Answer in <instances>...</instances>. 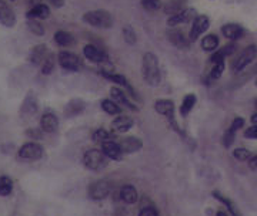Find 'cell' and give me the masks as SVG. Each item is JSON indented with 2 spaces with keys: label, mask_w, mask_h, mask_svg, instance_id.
<instances>
[{
  "label": "cell",
  "mask_w": 257,
  "mask_h": 216,
  "mask_svg": "<svg viewBox=\"0 0 257 216\" xmlns=\"http://www.w3.org/2000/svg\"><path fill=\"white\" fill-rule=\"evenodd\" d=\"M29 29L36 35V36H43L45 35V27L36 20H30L29 22Z\"/></svg>",
  "instance_id": "40"
},
{
  "label": "cell",
  "mask_w": 257,
  "mask_h": 216,
  "mask_svg": "<svg viewBox=\"0 0 257 216\" xmlns=\"http://www.w3.org/2000/svg\"><path fill=\"white\" fill-rule=\"evenodd\" d=\"M120 198L126 204H135L137 201V191H136L135 186H132V185L123 186L122 191H120Z\"/></svg>",
  "instance_id": "27"
},
{
  "label": "cell",
  "mask_w": 257,
  "mask_h": 216,
  "mask_svg": "<svg viewBox=\"0 0 257 216\" xmlns=\"http://www.w3.org/2000/svg\"><path fill=\"white\" fill-rule=\"evenodd\" d=\"M210 27V20H208L207 16L205 14H200L197 16L196 19L193 20V24H192V30H190V35H189V38L190 41H196L199 37L202 36L203 33H206Z\"/></svg>",
  "instance_id": "6"
},
{
  "label": "cell",
  "mask_w": 257,
  "mask_h": 216,
  "mask_svg": "<svg viewBox=\"0 0 257 216\" xmlns=\"http://www.w3.org/2000/svg\"><path fill=\"white\" fill-rule=\"evenodd\" d=\"M142 6L149 12H153L161 7V1L160 0H142Z\"/></svg>",
  "instance_id": "38"
},
{
  "label": "cell",
  "mask_w": 257,
  "mask_h": 216,
  "mask_svg": "<svg viewBox=\"0 0 257 216\" xmlns=\"http://www.w3.org/2000/svg\"><path fill=\"white\" fill-rule=\"evenodd\" d=\"M256 108H257V100H256Z\"/></svg>",
  "instance_id": "50"
},
{
  "label": "cell",
  "mask_w": 257,
  "mask_h": 216,
  "mask_svg": "<svg viewBox=\"0 0 257 216\" xmlns=\"http://www.w3.org/2000/svg\"><path fill=\"white\" fill-rule=\"evenodd\" d=\"M0 23L6 27H13L16 24V14L4 0H0Z\"/></svg>",
  "instance_id": "12"
},
{
  "label": "cell",
  "mask_w": 257,
  "mask_h": 216,
  "mask_svg": "<svg viewBox=\"0 0 257 216\" xmlns=\"http://www.w3.org/2000/svg\"><path fill=\"white\" fill-rule=\"evenodd\" d=\"M102 151L104 152V155L107 156L109 159H114V161H120L123 155L122 148L119 143H114V141H106L102 144Z\"/></svg>",
  "instance_id": "15"
},
{
  "label": "cell",
  "mask_w": 257,
  "mask_h": 216,
  "mask_svg": "<svg viewBox=\"0 0 257 216\" xmlns=\"http://www.w3.org/2000/svg\"><path fill=\"white\" fill-rule=\"evenodd\" d=\"M196 10L195 9H184L177 14H173L167 19V24L174 27V26H179V24H186L189 22H193L196 19Z\"/></svg>",
  "instance_id": "11"
},
{
  "label": "cell",
  "mask_w": 257,
  "mask_h": 216,
  "mask_svg": "<svg viewBox=\"0 0 257 216\" xmlns=\"http://www.w3.org/2000/svg\"><path fill=\"white\" fill-rule=\"evenodd\" d=\"M219 47V37L216 35H207L202 40V48L205 51H216Z\"/></svg>",
  "instance_id": "28"
},
{
  "label": "cell",
  "mask_w": 257,
  "mask_h": 216,
  "mask_svg": "<svg viewBox=\"0 0 257 216\" xmlns=\"http://www.w3.org/2000/svg\"><path fill=\"white\" fill-rule=\"evenodd\" d=\"M83 54H85V57L89 61H92V63H96V64H104V63H109V57H107V54L104 53V51H102L100 48H98L96 46H93V44H87L83 48Z\"/></svg>",
  "instance_id": "9"
},
{
  "label": "cell",
  "mask_w": 257,
  "mask_h": 216,
  "mask_svg": "<svg viewBox=\"0 0 257 216\" xmlns=\"http://www.w3.org/2000/svg\"><path fill=\"white\" fill-rule=\"evenodd\" d=\"M252 122H253L255 125H257V112H255V114L252 115Z\"/></svg>",
  "instance_id": "47"
},
{
  "label": "cell",
  "mask_w": 257,
  "mask_h": 216,
  "mask_svg": "<svg viewBox=\"0 0 257 216\" xmlns=\"http://www.w3.org/2000/svg\"><path fill=\"white\" fill-rule=\"evenodd\" d=\"M54 41L60 46V47H69V46H73L74 44V37L69 33V32H57L54 35Z\"/></svg>",
  "instance_id": "26"
},
{
  "label": "cell",
  "mask_w": 257,
  "mask_h": 216,
  "mask_svg": "<svg viewBox=\"0 0 257 216\" xmlns=\"http://www.w3.org/2000/svg\"><path fill=\"white\" fill-rule=\"evenodd\" d=\"M196 103V94H187V96L184 97L183 103H182V106H180V114H182V117H187V114L195 108Z\"/></svg>",
  "instance_id": "25"
},
{
  "label": "cell",
  "mask_w": 257,
  "mask_h": 216,
  "mask_svg": "<svg viewBox=\"0 0 257 216\" xmlns=\"http://www.w3.org/2000/svg\"><path fill=\"white\" fill-rule=\"evenodd\" d=\"M255 72H257V64L253 67V70H252V74H255Z\"/></svg>",
  "instance_id": "49"
},
{
  "label": "cell",
  "mask_w": 257,
  "mask_h": 216,
  "mask_svg": "<svg viewBox=\"0 0 257 216\" xmlns=\"http://www.w3.org/2000/svg\"><path fill=\"white\" fill-rule=\"evenodd\" d=\"M243 125H245V120L239 117V118H234V121L232 122V125H230V128H232L233 131H237V130H240Z\"/></svg>",
  "instance_id": "43"
},
{
  "label": "cell",
  "mask_w": 257,
  "mask_h": 216,
  "mask_svg": "<svg viewBox=\"0 0 257 216\" xmlns=\"http://www.w3.org/2000/svg\"><path fill=\"white\" fill-rule=\"evenodd\" d=\"M119 145H120L123 152L132 154V152H137L143 146V143L137 137H124L119 141Z\"/></svg>",
  "instance_id": "17"
},
{
  "label": "cell",
  "mask_w": 257,
  "mask_h": 216,
  "mask_svg": "<svg viewBox=\"0 0 257 216\" xmlns=\"http://www.w3.org/2000/svg\"><path fill=\"white\" fill-rule=\"evenodd\" d=\"M213 196H214L216 199H219L220 202H223V204L226 205V206L229 208V211H230V214H232L233 216H242L240 211L237 209V206L233 204V202L230 201V199H229V198H226L224 195H221V193L217 192V191H214V192H213Z\"/></svg>",
  "instance_id": "29"
},
{
  "label": "cell",
  "mask_w": 257,
  "mask_h": 216,
  "mask_svg": "<svg viewBox=\"0 0 257 216\" xmlns=\"http://www.w3.org/2000/svg\"><path fill=\"white\" fill-rule=\"evenodd\" d=\"M139 216H157V212L153 208H145V209H142Z\"/></svg>",
  "instance_id": "44"
},
{
  "label": "cell",
  "mask_w": 257,
  "mask_h": 216,
  "mask_svg": "<svg viewBox=\"0 0 257 216\" xmlns=\"http://www.w3.org/2000/svg\"><path fill=\"white\" fill-rule=\"evenodd\" d=\"M249 167L252 169H255L257 171V155L255 158H250V161H249Z\"/></svg>",
  "instance_id": "45"
},
{
  "label": "cell",
  "mask_w": 257,
  "mask_h": 216,
  "mask_svg": "<svg viewBox=\"0 0 257 216\" xmlns=\"http://www.w3.org/2000/svg\"><path fill=\"white\" fill-rule=\"evenodd\" d=\"M221 33L224 35L226 38L234 41V40H239V38L243 37V35H245V29H243L242 26H239V24L230 23L221 27Z\"/></svg>",
  "instance_id": "18"
},
{
  "label": "cell",
  "mask_w": 257,
  "mask_h": 216,
  "mask_svg": "<svg viewBox=\"0 0 257 216\" xmlns=\"http://www.w3.org/2000/svg\"><path fill=\"white\" fill-rule=\"evenodd\" d=\"M54 7H61L64 4V0H49Z\"/></svg>",
  "instance_id": "46"
},
{
  "label": "cell",
  "mask_w": 257,
  "mask_h": 216,
  "mask_svg": "<svg viewBox=\"0 0 257 216\" xmlns=\"http://www.w3.org/2000/svg\"><path fill=\"white\" fill-rule=\"evenodd\" d=\"M135 125V121L127 115H119L111 122V132L113 134H124Z\"/></svg>",
  "instance_id": "14"
},
{
  "label": "cell",
  "mask_w": 257,
  "mask_h": 216,
  "mask_svg": "<svg viewBox=\"0 0 257 216\" xmlns=\"http://www.w3.org/2000/svg\"><path fill=\"white\" fill-rule=\"evenodd\" d=\"M50 14V9L48 4H45V3H36L29 13H27V19H30V20H33V19H48Z\"/></svg>",
  "instance_id": "20"
},
{
  "label": "cell",
  "mask_w": 257,
  "mask_h": 216,
  "mask_svg": "<svg viewBox=\"0 0 257 216\" xmlns=\"http://www.w3.org/2000/svg\"><path fill=\"white\" fill-rule=\"evenodd\" d=\"M257 57V46L256 44H250L249 47H246L237 57L233 61L232 69L234 72H243L249 64H252L256 60Z\"/></svg>",
  "instance_id": "3"
},
{
  "label": "cell",
  "mask_w": 257,
  "mask_h": 216,
  "mask_svg": "<svg viewBox=\"0 0 257 216\" xmlns=\"http://www.w3.org/2000/svg\"><path fill=\"white\" fill-rule=\"evenodd\" d=\"M256 85H257V80H256Z\"/></svg>",
  "instance_id": "51"
},
{
  "label": "cell",
  "mask_w": 257,
  "mask_h": 216,
  "mask_svg": "<svg viewBox=\"0 0 257 216\" xmlns=\"http://www.w3.org/2000/svg\"><path fill=\"white\" fill-rule=\"evenodd\" d=\"M83 162L89 169L92 171H100L107 165V156L103 151L99 149H89L83 156Z\"/></svg>",
  "instance_id": "4"
},
{
  "label": "cell",
  "mask_w": 257,
  "mask_h": 216,
  "mask_svg": "<svg viewBox=\"0 0 257 216\" xmlns=\"http://www.w3.org/2000/svg\"><path fill=\"white\" fill-rule=\"evenodd\" d=\"M167 38L170 41L171 44L176 48H182V50H186L190 46V38L184 35L182 30H171L167 33Z\"/></svg>",
  "instance_id": "13"
},
{
  "label": "cell",
  "mask_w": 257,
  "mask_h": 216,
  "mask_svg": "<svg viewBox=\"0 0 257 216\" xmlns=\"http://www.w3.org/2000/svg\"><path fill=\"white\" fill-rule=\"evenodd\" d=\"M216 216H227V212H224V211H219Z\"/></svg>",
  "instance_id": "48"
},
{
  "label": "cell",
  "mask_w": 257,
  "mask_h": 216,
  "mask_svg": "<svg viewBox=\"0 0 257 216\" xmlns=\"http://www.w3.org/2000/svg\"><path fill=\"white\" fill-rule=\"evenodd\" d=\"M85 107H86L85 101H82V100H72V101H69L67 106L64 107V114H66V117H74V115H79V114L83 112Z\"/></svg>",
  "instance_id": "21"
},
{
  "label": "cell",
  "mask_w": 257,
  "mask_h": 216,
  "mask_svg": "<svg viewBox=\"0 0 257 216\" xmlns=\"http://www.w3.org/2000/svg\"><path fill=\"white\" fill-rule=\"evenodd\" d=\"M19 156L25 161H37L43 156V148L36 143H26L20 146Z\"/></svg>",
  "instance_id": "5"
},
{
  "label": "cell",
  "mask_w": 257,
  "mask_h": 216,
  "mask_svg": "<svg viewBox=\"0 0 257 216\" xmlns=\"http://www.w3.org/2000/svg\"><path fill=\"white\" fill-rule=\"evenodd\" d=\"M234 135H236V131H233L232 128H229L227 131L224 132V135H223V145L226 148L232 146V144L234 143Z\"/></svg>",
  "instance_id": "41"
},
{
  "label": "cell",
  "mask_w": 257,
  "mask_h": 216,
  "mask_svg": "<svg viewBox=\"0 0 257 216\" xmlns=\"http://www.w3.org/2000/svg\"><path fill=\"white\" fill-rule=\"evenodd\" d=\"M40 127H42V130L45 132L53 134V132H56L59 130V118L54 114L46 112L40 118Z\"/></svg>",
  "instance_id": "16"
},
{
  "label": "cell",
  "mask_w": 257,
  "mask_h": 216,
  "mask_svg": "<svg viewBox=\"0 0 257 216\" xmlns=\"http://www.w3.org/2000/svg\"><path fill=\"white\" fill-rule=\"evenodd\" d=\"M236 51V44H227V46H224V47L219 48L217 51H214V54L211 56V63H219V61H224L226 57H229V56H232L233 53Z\"/></svg>",
  "instance_id": "22"
},
{
  "label": "cell",
  "mask_w": 257,
  "mask_h": 216,
  "mask_svg": "<svg viewBox=\"0 0 257 216\" xmlns=\"http://www.w3.org/2000/svg\"><path fill=\"white\" fill-rule=\"evenodd\" d=\"M233 156L237 159V161H247L252 158V152L246 148H237L233 151Z\"/></svg>",
  "instance_id": "37"
},
{
  "label": "cell",
  "mask_w": 257,
  "mask_h": 216,
  "mask_svg": "<svg viewBox=\"0 0 257 216\" xmlns=\"http://www.w3.org/2000/svg\"><path fill=\"white\" fill-rule=\"evenodd\" d=\"M245 137L249 140H257V125H253L249 130H246Z\"/></svg>",
  "instance_id": "42"
},
{
  "label": "cell",
  "mask_w": 257,
  "mask_h": 216,
  "mask_svg": "<svg viewBox=\"0 0 257 216\" xmlns=\"http://www.w3.org/2000/svg\"><path fill=\"white\" fill-rule=\"evenodd\" d=\"M102 75L103 77H106L109 81H113V83H116V84L119 85H123V87H127L129 83H127V80H126V77H123L120 74H116V72H102Z\"/></svg>",
  "instance_id": "33"
},
{
  "label": "cell",
  "mask_w": 257,
  "mask_h": 216,
  "mask_svg": "<svg viewBox=\"0 0 257 216\" xmlns=\"http://www.w3.org/2000/svg\"><path fill=\"white\" fill-rule=\"evenodd\" d=\"M154 109H156L159 114H161V115L167 117L169 121H170L171 127L180 132V130L176 127V121H174V103H173L171 100H157V101L154 103Z\"/></svg>",
  "instance_id": "7"
},
{
  "label": "cell",
  "mask_w": 257,
  "mask_h": 216,
  "mask_svg": "<svg viewBox=\"0 0 257 216\" xmlns=\"http://www.w3.org/2000/svg\"><path fill=\"white\" fill-rule=\"evenodd\" d=\"M93 140H95L96 143H102V144H103V143H106V141L110 140V134L106 131V130L102 128V130H98V131L93 134Z\"/></svg>",
  "instance_id": "39"
},
{
  "label": "cell",
  "mask_w": 257,
  "mask_h": 216,
  "mask_svg": "<svg viewBox=\"0 0 257 216\" xmlns=\"http://www.w3.org/2000/svg\"><path fill=\"white\" fill-rule=\"evenodd\" d=\"M54 69V56L53 54H48V57L42 63V72L49 75L50 72Z\"/></svg>",
  "instance_id": "35"
},
{
  "label": "cell",
  "mask_w": 257,
  "mask_h": 216,
  "mask_svg": "<svg viewBox=\"0 0 257 216\" xmlns=\"http://www.w3.org/2000/svg\"><path fill=\"white\" fill-rule=\"evenodd\" d=\"M83 22L89 26L98 27V29H110L113 26V16L107 10H103V9L90 10L83 14Z\"/></svg>",
  "instance_id": "2"
},
{
  "label": "cell",
  "mask_w": 257,
  "mask_h": 216,
  "mask_svg": "<svg viewBox=\"0 0 257 216\" xmlns=\"http://www.w3.org/2000/svg\"><path fill=\"white\" fill-rule=\"evenodd\" d=\"M46 57H48V48L45 44H39L30 51V61L36 66L42 64Z\"/></svg>",
  "instance_id": "23"
},
{
  "label": "cell",
  "mask_w": 257,
  "mask_h": 216,
  "mask_svg": "<svg viewBox=\"0 0 257 216\" xmlns=\"http://www.w3.org/2000/svg\"><path fill=\"white\" fill-rule=\"evenodd\" d=\"M110 97L113 101H116V103H120L122 106L124 107H127L129 109H133V111H137V107H136L135 104L127 98L126 96V93L123 91L122 88H117V87H113L110 90Z\"/></svg>",
  "instance_id": "19"
},
{
  "label": "cell",
  "mask_w": 257,
  "mask_h": 216,
  "mask_svg": "<svg viewBox=\"0 0 257 216\" xmlns=\"http://www.w3.org/2000/svg\"><path fill=\"white\" fill-rule=\"evenodd\" d=\"M57 60L60 64L61 69L67 70V72H77L79 70V57L72 53V51H60L57 56Z\"/></svg>",
  "instance_id": "8"
},
{
  "label": "cell",
  "mask_w": 257,
  "mask_h": 216,
  "mask_svg": "<svg viewBox=\"0 0 257 216\" xmlns=\"http://www.w3.org/2000/svg\"><path fill=\"white\" fill-rule=\"evenodd\" d=\"M186 3H187V0H169V3L164 6V13L170 14V16L177 14L186 9Z\"/></svg>",
  "instance_id": "24"
},
{
  "label": "cell",
  "mask_w": 257,
  "mask_h": 216,
  "mask_svg": "<svg viewBox=\"0 0 257 216\" xmlns=\"http://www.w3.org/2000/svg\"><path fill=\"white\" fill-rule=\"evenodd\" d=\"M13 191V180L9 177H0V196H9Z\"/></svg>",
  "instance_id": "32"
},
{
  "label": "cell",
  "mask_w": 257,
  "mask_h": 216,
  "mask_svg": "<svg viewBox=\"0 0 257 216\" xmlns=\"http://www.w3.org/2000/svg\"><path fill=\"white\" fill-rule=\"evenodd\" d=\"M37 104H36V98L33 94H29L26 97L25 103H23V107H22V112H25L27 115H33L36 112Z\"/></svg>",
  "instance_id": "31"
},
{
  "label": "cell",
  "mask_w": 257,
  "mask_h": 216,
  "mask_svg": "<svg viewBox=\"0 0 257 216\" xmlns=\"http://www.w3.org/2000/svg\"><path fill=\"white\" fill-rule=\"evenodd\" d=\"M109 193H110V183L106 182V180H98V182L92 183L90 188H89V195H90V198H92V199H96V201L107 198Z\"/></svg>",
  "instance_id": "10"
},
{
  "label": "cell",
  "mask_w": 257,
  "mask_h": 216,
  "mask_svg": "<svg viewBox=\"0 0 257 216\" xmlns=\"http://www.w3.org/2000/svg\"><path fill=\"white\" fill-rule=\"evenodd\" d=\"M102 109L109 115H119L122 112V108L116 104V101H111V100H103L102 101Z\"/></svg>",
  "instance_id": "30"
},
{
  "label": "cell",
  "mask_w": 257,
  "mask_h": 216,
  "mask_svg": "<svg viewBox=\"0 0 257 216\" xmlns=\"http://www.w3.org/2000/svg\"><path fill=\"white\" fill-rule=\"evenodd\" d=\"M224 72V61H219V63H213V69L210 72V78L211 80H219L221 74Z\"/></svg>",
  "instance_id": "36"
},
{
  "label": "cell",
  "mask_w": 257,
  "mask_h": 216,
  "mask_svg": "<svg viewBox=\"0 0 257 216\" xmlns=\"http://www.w3.org/2000/svg\"><path fill=\"white\" fill-rule=\"evenodd\" d=\"M142 75L147 85L157 87L161 81V72H160L159 59L154 53L149 51L143 56L142 60Z\"/></svg>",
  "instance_id": "1"
},
{
  "label": "cell",
  "mask_w": 257,
  "mask_h": 216,
  "mask_svg": "<svg viewBox=\"0 0 257 216\" xmlns=\"http://www.w3.org/2000/svg\"><path fill=\"white\" fill-rule=\"evenodd\" d=\"M123 38L127 44H135L136 43V32L132 26H124L123 27Z\"/></svg>",
  "instance_id": "34"
}]
</instances>
